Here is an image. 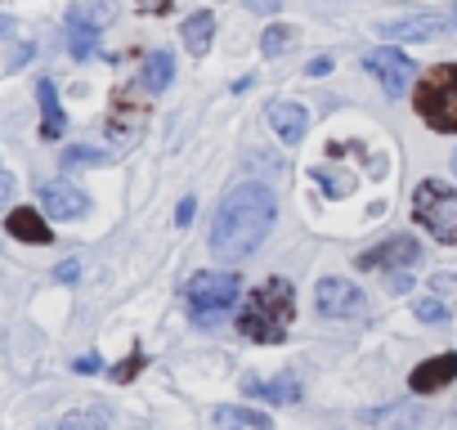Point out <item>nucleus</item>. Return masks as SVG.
Returning a JSON list of instances; mask_svg holds the SVG:
<instances>
[{"mask_svg": "<svg viewBox=\"0 0 457 430\" xmlns=\"http://www.w3.org/2000/svg\"><path fill=\"white\" fill-rule=\"evenodd\" d=\"M274 215H278V202L265 184H238L220 202L215 220H211V234H206L211 260H224V265L247 260L274 229Z\"/></svg>", "mask_w": 457, "mask_h": 430, "instance_id": "nucleus-1", "label": "nucleus"}, {"mask_svg": "<svg viewBox=\"0 0 457 430\" xmlns=\"http://www.w3.org/2000/svg\"><path fill=\"white\" fill-rule=\"evenodd\" d=\"M296 318V292L287 278H265L247 305L238 310V332L247 341H261V345H278L287 336V323Z\"/></svg>", "mask_w": 457, "mask_h": 430, "instance_id": "nucleus-2", "label": "nucleus"}, {"mask_svg": "<svg viewBox=\"0 0 457 430\" xmlns=\"http://www.w3.org/2000/svg\"><path fill=\"white\" fill-rule=\"evenodd\" d=\"M412 108H417V117H421L430 130L457 135V63H435V68H426L421 81H417Z\"/></svg>", "mask_w": 457, "mask_h": 430, "instance_id": "nucleus-3", "label": "nucleus"}, {"mask_svg": "<svg viewBox=\"0 0 457 430\" xmlns=\"http://www.w3.org/2000/svg\"><path fill=\"white\" fill-rule=\"evenodd\" d=\"M412 220L426 225V234L444 247L457 243V193L444 179H421L412 188Z\"/></svg>", "mask_w": 457, "mask_h": 430, "instance_id": "nucleus-4", "label": "nucleus"}, {"mask_svg": "<svg viewBox=\"0 0 457 430\" xmlns=\"http://www.w3.org/2000/svg\"><path fill=\"white\" fill-rule=\"evenodd\" d=\"M238 292H243V283H238V274H228V269L224 274H193L188 287H184V305H188L197 327H211L228 305L238 301Z\"/></svg>", "mask_w": 457, "mask_h": 430, "instance_id": "nucleus-5", "label": "nucleus"}, {"mask_svg": "<svg viewBox=\"0 0 457 430\" xmlns=\"http://www.w3.org/2000/svg\"><path fill=\"white\" fill-rule=\"evenodd\" d=\"M363 63H368V72L377 77V86H381L390 99H399V95L412 86V72H417V63H412L408 54H399L395 45H381V50H372Z\"/></svg>", "mask_w": 457, "mask_h": 430, "instance_id": "nucleus-6", "label": "nucleus"}, {"mask_svg": "<svg viewBox=\"0 0 457 430\" xmlns=\"http://www.w3.org/2000/svg\"><path fill=\"white\" fill-rule=\"evenodd\" d=\"M314 310L323 318H354V314H363V292L350 278H319Z\"/></svg>", "mask_w": 457, "mask_h": 430, "instance_id": "nucleus-7", "label": "nucleus"}, {"mask_svg": "<svg viewBox=\"0 0 457 430\" xmlns=\"http://www.w3.org/2000/svg\"><path fill=\"white\" fill-rule=\"evenodd\" d=\"M377 32H381L390 45H395V41H435V37H448V32H453V19H444V14H412V19L381 23Z\"/></svg>", "mask_w": 457, "mask_h": 430, "instance_id": "nucleus-8", "label": "nucleus"}, {"mask_svg": "<svg viewBox=\"0 0 457 430\" xmlns=\"http://www.w3.org/2000/svg\"><path fill=\"white\" fill-rule=\"evenodd\" d=\"M417 256H421V247H417V238H408V234H395V238H386V243H377L372 252H363L359 256V269H403V265H417Z\"/></svg>", "mask_w": 457, "mask_h": 430, "instance_id": "nucleus-9", "label": "nucleus"}, {"mask_svg": "<svg viewBox=\"0 0 457 430\" xmlns=\"http://www.w3.org/2000/svg\"><path fill=\"white\" fill-rule=\"evenodd\" d=\"M41 211L54 215V220H81V215H90V197H86L77 184L54 179V184L41 188Z\"/></svg>", "mask_w": 457, "mask_h": 430, "instance_id": "nucleus-10", "label": "nucleus"}, {"mask_svg": "<svg viewBox=\"0 0 457 430\" xmlns=\"http://www.w3.org/2000/svg\"><path fill=\"white\" fill-rule=\"evenodd\" d=\"M270 126H274V135H278L283 144H301L305 130H310V112H305V103H296V99H274V103H270Z\"/></svg>", "mask_w": 457, "mask_h": 430, "instance_id": "nucleus-11", "label": "nucleus"}, {"mask_svg": "<svg viewBox=\"0 0 457 430\" xmlns=\"http://www.w3.org/2000/svg\"><path fill=\"white\" fill-rule=\"evenodd\" d=\"M448 381H457V354L426 359L421 368L408 372V390H412V394H435V390H444Z\"/></svg>", "mask_w": 457, "mask_h": 430, "instance_id": "nucleus-12", "label": "nucleus"}, {"mask_svg": "<svg viewBox=\"0 0 457 430\" xmlns=\"http://www.w3.org/2000/svg\"><path fill=\"white\" fill-rule=\"evenodd\" d=\"M5 229H10L19 243H37V247H46V243L54 238L50 225H46V215L32 211V206H14V211L5 215Z\"/></svg>", "mask_w": 457, "mask_h": 430, "instance_id": "nucleus-13", "label": "nucleus"}, {"mask_svg": "<svg viewBox=\"0 0 457 430\" xmlns=\"http://www.w3.org/2000/svg\"><path fill=\"white\" fill-rule=\"evenodd\" d=\"M211 421H215V430H274V421H270L265 412H256V408H234V403L215 408Z\"/></svg>", "mask_w": 457, "mask_h": 430, "instance_id": "nucleus-14", "label": "nucleus"}, {"mask_svg": "<svg viewBox=\"0 0 457 430\" xmlns=\"http://www.w3.org/2000/svg\"><path fill=\"white\" fill-rule=\"evenodd\" d=\"M179 37H184V50H188L193 59H202V54L211 50V37H215V19H211V10L188 14L184 28H179Z\"/></svg>", "mask_w": 457, "mask_h": 430, "instance_id": "nucleus-15", "label": "nucleus"}, {"mask_svg": "<svg viewBox=\"0 0 457 430\" xmlns=\"http://www.w3.org/2000/svg\"><path fill=\"white\" fill-rule=\"evenodd\" d=\"M243 394H261V399H270V403H296V399H301V385H296L292 376H274V381L247 376V381H243Z\"/></svg>", "mask_w": 457, "mask_h": 430, "instance_id": "nucleus-16", "label": "nucleus"}, {"mask_svg": "<svg viewBox=\"0 0 457 430\" xmlns=\"http://www.w3.org/2000/svg\"><path fill=\"white\" fill-rule=\"evenodd\" d=\"M37 95H41V135L46 139H63V108H59V90H54V81H41L37 86Z\"/></svg>", "mask_w": 457, "mask_h": 430, "instance_id": "nucleus-17", "label": "nucleus"}, {"mask_svg": "<svg viewBox=\"0 0 457 430\" xmlns=\"http://www.w3.org/2000/svg\"><path fill=\"white\" fill-rule=\"evenodd\" d=\"M170 77H175V54H166V50H157V54H148V63H144V90L148 95H162L166 86H170Z\"/></svg>", "mask_w": 457, "mask_h": 430, "instance_id": "nucleus-18", "label": "nucleus"}, {"mask_svg": "<svg viewBox=\"0 0 457 430\" xmlns=\"http://www.w3.org/2000/svg\"><path fill=\"white\" fill-rule=\"evenodd\" d=\"M59 430H108V408L90 403V408H72L59 417Z\"/></svg>", "mask_w": 457, "mask_h": 430, "instance_id": "nucleus-19", "label": "nucleus"}, {"mask_svg": "<svg viewBox=\"0 0 457 430\" xmlns=\"http://www.w3.org/2000/svg\"><path fill=\"white\" fill-rule=\"evenodd\" d=\"M117 19V5H72L68 10V28H104V23H112Z\"/></svg>", "mask_w": 457, "mask_h": 430, "instance_id": "nucleus-20", "label": "nucleus"}, {"mask_svg": "<svg viewBox=\"0 0 457 430\" xmlns=\"http://www.w3.org/2000/svg\"><path fill=\"white\" fill-rule=\"evenodd\" d=\"M292 45H296V28H287V23H283V28H270V32H265V41H261V50H265L270 59L287 54Z\"/></svg>", "mask_w": 457, "mask_h": 430, "instance_id": "nucleus-21", "label": "nucleus"}, {"mask_svg": "<svg viewBox=\"0 0 457 430\" xmlns=\"http://www.w3.org/2000/svg\"><path fill=\"white\" fill-rule=\"evenodd\" d=\"M108 161V153L104 148H90V144H72V148H63V166L72 170V166H104Z\"/></svg>", "mask_w": 457, "mask_h": 430, "instance_id": "nucleus-22", "label": "nucleus"}, {"mask_svg": "<svg viewBox=\"0 0 457 430\" xmlns=\"http://www.w3.org/2000/svg\"><path fill=\"white\" fill-rule=\"evenodd\" d=\"M95 45H99V32H95V28H68V50H72V59H90Z\"/></svg>", "mask_w": 457, "mask_h": 430, "instance_id": "nucleus-23", "label": "nucleus"}, {"mask_svg": "<svg viewBox=\"0 0 457 430\" xmlns=\"http://www.w3.org/2000/svg\"><path fill=\"white\" fill-rule=\"evenodd\" d=\"M412 314H417L421 323H444V318H448V310H444L439 296H421V301H412Z\"/></svg>", "mask_w": 457, "mask_h": 430, "instance_id": "nucleus-24", "label": "nucleus"}, {"mask_svg": "<svg viewBox=\"0 0 457 430\" xmlns=\"http://www.w3.org/2000/svg\"><path fill=\"white\" fill-rule=\"evenodd\" d=\"M139 368H144V354H139V350H135V354H130V359H126V363H121V368H112V381H130V376H135V372H139Z\"/></svg>", "mask_w": 457, "mask_h": 430, "instance_id": "nucleus-25", "label": "nucleus"}, {"mask_svg": "<svg viewBox=\"0 0 457 430\" xmlns=\"http://www.w3.org/2000/svg\"><path fill=\"white\" fill-rule=\"evenodd\" d=\"M32 50H37L32 41H23V45H14V50H10V72H14V68H23V63L32 59Z\"/></svg>", "mask_w": 457, "mask_h": 430, "instance_id": "nucleus-26", "label": "nucleus"}, {"mask_svg": "<svg viewBox=\"0 0 457 430\" xmlns=\"http://www.w3.org/2000/svg\"><path fill=\"white\" fill-rule=\"evenodd\" d=\"M328 72H332V59H328V54L310 59V68H305V77H314V81H319V77H328Z\"/></svg>", "mask_w": 457, "mask_h": 430, "instance_id": "nucleus-27", "label": "nucleus"}, {"mask_svg": "<svg viewBox=\"0 0 457 430\" xmlns=\"http://www.w3.org/2000/svg\"><path fill=\"white\" fill-rule=\"evenodd\" d=\"M453 287H457V278H453V274H435V278H430V292H435V296H448Z\"/></svg>", "mask_w": 457, "mask_h": 430, "instance_id": "nucleus-28", "label": "nucleus"}, {"mask_svg": "<svg viewBox=\"0 0 457 430\" xmlns=\"http://www.w3.org/2000/svg\"><path fill=\"white\" fill-rule=\"evenodd\" d=\"M10 197H14V175L0 166V206H10Z\"/></svg>", "mask_w": 457, "mask_h": 430, "instance_id": "nucleus-29", "label": "nucleus"}, {"mask_svg": "<svg viewBox=\"0 0 457 430\" xmlns=\"http://www.w3.org/2000/svg\"><path fill=\"white\" fill-rule=\"evenodd\" d=\"M193 211H197V202H193V197H184V202H179V211H175V225H179V229L193 220Z\"/></svg>", "mask_w": 457, "mask_h": 430, "instance_id": "nucleus-30", "label": "nucleus"}, {"mask_svg": "<svg viewBox=\"0 0 457 430\" xmlns=\"http://www.w3.org/2000/svg\"><path fill=\"white\" fill-rule=\"evenodd\" d=\"M77 274H81V269H77V260H63V265L54 269V278H59V283H77Z\"/></svg>", "mask_w": 457, "mask_h": 430, "instance_id": "nucleus-31", "label": "nucleus"}, {"mask_svg": "<svg viewBox=\"0 0 457 430\" xmlns=\"http://www.w3.org/2000/svg\"><path fill=\"white\" fill-rule=\"evenodd\" d=\"M72 368H77V372H99L104 363H99V354H81V359H77Z\"/></svg>", "mask_w": 457, "mask_h": 430, "instance_id": "nucleus-32", "label": "nucleus"}, {"mask_svg": "<svg viewBox=\"0 0 457 430\" xmlns=\"http://www.w3.org/2000/svg\"><path fill=\"white\" fill-rule=\"evenodd\" d=\"M412 283H408V274H390V292H408Z\"/></svg>", "mask_w": 457, "mask_h": 430, "instance_id": "nucleus-33", "label": "nucleus"}, {"mask_svg": "<svg viewBox=\"0 0 457 430\" xmlns=\"http://www.w3.org/2000/svg\"><path fill=\"white\" fill-rule=\"evenodd\" d=\"M10 32H14V19H10V14H0V37H10Z\"/></svg>", "mask_w": 457, "mask_h": 430, "instance_id": "nucleus-34", "label": "nucleus"}, {"mask_svg": "<svg viewBox=\"0 0 457 430\" xmlns=\"http://www.w3.org/2000/svg\"><path fill=\"white\" fill-rule=\"evenodd\" d=\"M453 175H457V153H453Z\"/></svg>", "mask_w": 457, "mask_h": 430, "instance_id": "nucleus-35", "label": "nucleus"}]
</instances>
